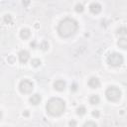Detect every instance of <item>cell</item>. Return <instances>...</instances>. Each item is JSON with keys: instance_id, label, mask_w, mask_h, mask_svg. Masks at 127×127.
Wrapping results in <instances>:
<instances>
[{"instance_id": "obj_1", "label": "cell", "mask_w": 127, "mask_h": 127, "mask_svg": "<svg viewBox=\"0 0 127 127\" xmlns=\"http://www.w3.org/2000/svg\"><path fill=\"white\" fill-rule=\"evenodd\" d=\"M77 28H78L77 22L72 18L66 17V18L63 19L62 21H60V23L57 27V31H58V34L60 37L69 38L75 34V32L77 31Z\"/></svg>"}, {"instance_id": "obj_2", "label": "cell", "mask_w": 127, "mask_h": 127, "mask_svg": "<svg viewBox=\"0 0 127 127\" xmlns=\"http://www.w3.org/2000/svg\"><path fill=\"white\" fill-rule=\"evenodd\" d=\"M47 112L52 116H60L65 110V102L59 97L51 98L46 104Z\"/></svg>"}, {"instance_id": "obj_3", "label": "cell", "mask_w": 127, "mask_h": 127, "mask_svg": "<svg viewBox=\"0 0 127 127\" xmlns=\"http://www.w3.org/2000/svg\"><path fill=\"white\" fill-rule=\"evenodd\" d=\"M105 96H106V98H107L109 101L116 102V101H118V100L120 99V97H121V91H120V89H119L118 87L111 85V86H109V87L106 89V91H105Z\"/></svg>"}, {"instance_id": "obj_4", "label": "cell", "mask_w": 127, "mask_h": 127, "mask_svg": "<svg viewBox=\"0 0 127 127\" xmlns=\"http://www.w3.org/2000/svg\"><path fill=\"white\" fill-rule=\"evenodd\" d=\"M107 64L111 66H114V67H117L119 65H121L123 64V57L121 54L119 53H111L108 57H107V60H106Z\"/></svg>"}, {"instance_id": "obj_5", "label": "cell", "mask_w": 127, "mask_h": 127, "mask_svg": "<svg viewBox=\"0 0 127 127\" xmlns=\"http://www.w3.org/2000/svg\"><path fill=\"white\" fill-rule=\"evenodd\" d=\"M34 88V84L29 79H23L19 83V89L22 93H30Z\"/></svg>"}, {"instance_id": "obj_6", "label": "cell", "mask_w": 127, "mask_h": 127, "mask_svg": "<svg viewBox=\"0 0 127 127\" xmlns=\"http://www.w3.org/2000/svg\"><path fill=\"white\" fill-rule=\"evenodd\" d=\"M18 58H19L20 63L25 64V63L28 62V60H29V58H30V54H29L28 51H26V50H22V51L19 52V54H18Z\"/></svg>"}, {"instance_id": "obj_7", "label": "cell", "mask_w": 127, "mask_h": 127, "mask_svg": "<svg viewBox=\"0 0 127 127\" xmlns=\"http://www.w3.org/2000/svg\"><path fill=\"white\" fill-rule=\"evenodd\" d=\"M65 86H66V83H65V81H64V79H57V80L54 82V88H55L56 90H58V91H63V90H64Z\"/></svg>"}, {"instance_id": "obj_8", "label": "cell", "mask_w": 127, "mask_h": 127, "mask_svg": "<svg viewBox=\"0 0 127 127\" xmlns=\"http://www.w3.org/2000/svg\"><path fill=\"white\" fill-rule=\"evenodd\" d=\"M101 9H102L101 5L99 3H97V2H93V3H91L89 5V11L92 14H98V13H100L101 12Z\"/></svg>"}, {"instance_id": "obj_9", "label": "cell", "mask_w": 127, "mask_h": 127, "mask_svg": "<svg viewBox=\"0 0 127 127\" xmlns=\"http://www.w3.org/2000/svg\"><path fill=\"white\" fill-rule=\"evenodd\" d=\"M87 84H88V86L91 87V88H97V87H99V85H100V81H99V79H98L97 77L92 76V77H90V78L88 79Z\"/></svg>"}, {"instance_id": "obj_10", "label": "cell", "mask_w": 127, "mask_h": 127, "mask_svg": "<svg viewBox=\"0 0 127 127\" xmlns=\"http://www.w3.org/2000/svg\"><path fill=\"white\" fill-rule=\"evenodd\" d=\"M41 100H42V97H41V95L38 94V93L33 94V95L30 97V99H29V101H30L31 104H33V105H37V104H39V103L41 102Z\"/></svg>"}, {"instance_id": "obj_11", "label": "cell", "mask_w": 127, "mask_h": 127, "mask_svg": "<svg viewBox=\"0 0 127 127\" xmlns=\"http://www.w3.org/2000/svg\"><path fill=\"white\" fill-rule=\"evenodd\" d=\"M30 35H31V32H30V30H29V29H27V28L22 29V30L20 31V37H21L23 40L28 39V38L30 37Z\"/></svg>"}, {"instance_id": "obj_12", "label": "cell", "mask_w": 127, "mask_h": 127, "mask_svg": "<svg viewBox=\"0 0 127 127\" xmlns=\"http://www.w3.org/2000/svg\"><path fill=\"white\" fill-rule=\"evenodd\" d=\"M117 45H118L119 48H121L123 50H126L127 49V39L124 38V37L123 38H120L118 40V42H117Z\"/></svg>"}, {"instance_id": "obj_13", "label": "cell", "mask_w": 127, "mask_h": 127, "mask_svg": "<svg viewBox=\"0 0 127 127\" xmlns=\"http://www.w3.org/2000/svg\"><path fill=\"white\" fill-rule=\"evenodd\" d=\"M99 101H100V98H99V96L96 95V94L91 95V96L89 97V102H90L91 104H93V105H94V104H98Z\"/></svg>"}, {"instance_id": "obj_14", "label": "cell", "mask_w": 127, "mask_h": 127, "mask_svg": "<svg viewBox=\"0 0 127 127\" xmlns=\"http://www.w3.org/2000/svg\"><path fill=\"white\" fill-rule=\"evenodd\" d=\"M116 33H117V35L122 36V37H123V36H126V35H127V27L122 26V27L118 28L117 31H116Z\"/></svg>"}, {"instance_id": "obj_15", "label": "cell", "mask_w": 127, "mask_h": 127, "mask_svg": "<svg viewBox=\"0 0 127 127\" xmlns=\"http://www.w3.org/2000/svg\"><path fill=\"white\" fill-rule=\"evenodd\" d=\"M85 111H86V109H85V107L82 106V105H80L79 107L76 108V114H77V115H83V114L85 113Z\"/></svg>"}, {"instance_id": "obj_16", "label": "cell", "mask_w": 127, "mask_h": 127, "mask_svg": "<svg viewBox=\"0 0 127 127\" xmlns=\"http://www.w3.org/2000/svg\"><path fill=\"white\" fill-rule=\"evenodd\" d=\"M41 61L39 60V59H33L32 61H31V64L34 66V67H38L39 65H41Z\"/></svg>"}, {"instance_id": "obj_17", "label": "cell", "mask_w": 127, "mask_h": 127, "mask_svg": "<svg viewBox=\"0 0 127 127\" xmlns=\"http://www.w3.org/2000/svg\"><path fill=\"white\" fill-rule=\"evenodd\" d=\"M74 10L77 12V13H81V12H83V10H84V8H83V5L82 4H76L75 5V7H74Z\"/></svg>"}, {"instance_id": "obj_18", "label": "cell", "mask_w": 127, "mask_h": 127, "mask_svg": "<svg viewBox=\"0 0 127 127\" xmlns=\"http://www.w3.org/2000/svg\"><path fill=\"white\" fill-rule=\"evenodd\" d=\"M40 48H41L43 51H47V50L49 49V43H48L47 41H43V42L41 43V45H40Z\"/></svg>"}, {"instance_id": "obj_19", "label": "cell", "mask_w": 127, "mask_h": 127, "mask_svg": "<svg viewBox=\"0 0 127 127\" xmlns=\"http://www.w3.org/2000/svg\"><path fill=\"white\" fill-rule=\"evenodd\" d=\"M4 22H5L6 24H10V23L12 22V16L9 15V14L5 15V16H4Z\"/></svg>"}, {"instance_id": "obj_20", "label": "cell", "mask_w": 127, "mask_h": 127, "mask_svg": "<svg viewBox=\"0 0 127 127\" xmlns=\"http://www.w3.org/2000/svg\"><path fill=\"white\" fill-rule=\"evenodd\" d=\"M97 124L95 122H92V121H88V122H85L84 123V126H96Z\"/></svg>"}, {"instance_id": "obj_21", "label": "cell", "mask_w": 127, "mask_h": 127, "mask_svg": "<svg viewBox=\"0 0 127 127\" xmlns=\"http://www.w3.org/2000/svg\"><path fill=\"white\" fill-rule=\"evenodd\" d=\"M99 115H100L99 110H93V111H92V116H94V117H99Z\"/></svg>"}, {"instance_id": "obj_22", "label": "cell", "mask_w": 127, "mask_h": 127, "mask_svg": "<svg viewBox=\"0 0 127 127\" xmlns=\"http://www.w3.org/2000/svg\"><path fill=\"white\" fill-rule=\"evenodd\" d=\"M22 4L24 7H28L30 5V0H22Z\"/></svg>"}, {"instance_id": "obj_23", "label": "cell", "mask_w": 127, "mask_h": 127, "mask_svg": "<svg viewBox=\"0 0 127 127\" xmlns=\"http://www.w3.org/2000/svg\"><path fill=\"white\" fill-rule=\"evenodd\" d=\"M14 61H15V58H14L13 56H10V57H8V63H10V64H13V63H14Z\"/></svg>"}, {"instance_id": "obj_24", "label": "cell", "mask_w": 127, "mask_h": 127, "mask_svg": "<svg viewBox=\"0 0 127 127\" xmlns=\"http://www.w3.org/2000/svg\"><path fill=\"white\" fill-rule=\"evenodd\" d=\"M70 89H71V90H73V91H75V90L77 89V87H76V84H75V83H73V84H72V86L70 87Z\"/></svg>"}, {"instance_id": "obj_25", "label": "cell", "mask_w": 127, "mask_h": 127, "mask_svg": "<svg viewBox=\"0 0 127 127\" xmlns=\"http://www.w3.org/2000/svg\"><path fill=\"white\" fill-rule=\"evenodd\" d=\"M30 46H31L32 48H36V42H35V41L31 42V43H30Z\"/></svg>"}, {"instance_id": "obj_26", "label": "cell", "mask_w": 127, "mask_h": 127, "mask_svg": "<svg viewBox=\"0 0 127 127\" xmlns=\"http://www.w3.org/2000/svg\"><path fill=\"white\" fill-rule=\"evenodd\" d=\"M68 124H69L70 126H75V125H76V122H75V121H70Z\"/></svg>"}, {"instance_id": "obj_27", "label": "cell", "mask_w": 127, "mask_h": 127, "mask_svg": "<svg viewBox=\"0 0 127 127\" xmlns=\"http://www.w3.org/2000/svg\"><path fill=\"white\" fill-rule=\"evenodd\" d=\"M23 115H24V116H29V112H28V110H25V111L23 112Z\"/></svg>"}]
</instances>
